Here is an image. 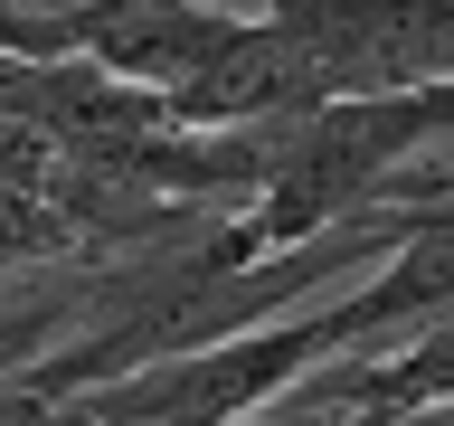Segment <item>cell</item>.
I'll return each mask as SVG.
<instances>
[{
	"mask_svg": "<svg viewBox=\"0 0 454 426\" xmlns=\"http://www.w3.org/2000/svg\"><path fill=\"white\" fill-rule=\"evenodd\" d=\"M237 28L247 10H208V0H76V48L105 76L170 95V105L237 48Z\"/></svg>",
	"mask_w": 454,
	"mask_h": 426,
	"instance_id": "cell-1",
	"label": "cell"
}]
</instances>
